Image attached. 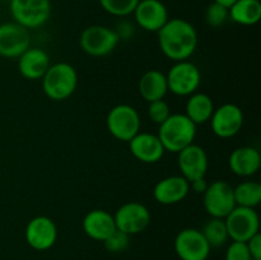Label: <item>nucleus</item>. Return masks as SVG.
I'll use <instances>...</instances> for the list:
<instances>
[{
    "label": "nucleus",
    "mask_w": 261,
    "mask_h": 260,
    "mask_svg": "<svg viewBox=\"0 0 261 260\" xmlns=\"http://www.w3.org/2000/svg\"><path fill=\"white\" fill-rule=\"evenodd\" d=\"M190 191V184L182 176H168L155 184L153 198L163 205H173L181 203Z\"/></svg>",
    "instance_id": "17"
},
{
    "label": "nucleus",
    "mask_w": 261,
    "mask_h": 260,
    "mask_svg": "<svg viewBox=\"0 0 261 260\" xmlns=\"http://www.w3.org/2000/svg\"><path fill=\"white\" fill-rule=\"evenodd\" d=\"M120 41L116 31L106 25H89L82 32L79 43L82 50L91 56L101 58L111 54Z\"/></svg>",
    "instance_id": "6"
},
{
    "label": "nucleus",
    "mask_w": 261,
    "mask_h": 260,
    "mask_svg": "<svg viewBox=\"0 0 261 260\" xmlns=\"http://www.w3.org/2000/svg\"><path fill=\"white\" fill-rule=\"evenodd\" d=\"M127 143L132 154L143 163H157L166 152L158 135L150 133H138Z\"/></svg>",
    "instance_id": "18"
},
{
    "label": "nucleus",
    "mask_w": 261,
    "mask_h": 260,
    "mask_svg": "<svg viewBox=\"0 0 261 260\" xmlns=\"http://www.w3.org/2000/svg\"><path fill=\"white\" fill-rule=\"evenodd\" d=\"M226 260H252L246 242L232 241L227 247Z\"/></svg>",
    "instance_id": "31"
},
{
    "label": "nucleus",
    "mask_w": 261,
    "mask_h": 260,
    "mask_svg": "<svg viewBox=\"0 0 261 260\" xmlns=\"http://www.w3.org/2000/svg\"><path fill=\"white\" fill-rule=\"evenodd\" d=\"M167 92V79L162 71L154 70V69L148 70L139 79V93L148 103L163 99Z\"/></svg>",
    "instance_id": "22"
},
{
    "label": "nucleus",
    "mask_w": 261,
    "mask_h": 260,
    "mask_svg": "<svg viewBox=\"0 0 261 260\" xmlns=\"http://www.w3.org/2000/svg\"><path fill=\"white\" fill-rule=\"evenodd\" d=\"M25 241L37 251H46L55 245L58 240V227L55 222L46 216L31 219L25 227Z\"/></svg>",
    "instance_id": "14"
},
{
    "label": "nucleus",
    "mask_w": 261,
    "mask_h": 260,
    "mask_svg": "<svg viewBox=\"0 0 261 260\" xmlns=\"http://www.w3.org/2000/svg\"><path fill=\"white\" fill-rule=\"evenodd\" d=\"M236 205L255 208L261 201V185L256 181H244L233 188Z\"/></svg>",
    "instance_id": "25"
},
{
    "label": "nucleus",
    "mask_w": 261,
    "mask_h": 260,
    "mask_svg": "<svg viewBox=\"0 0 261 260\" xmlns=\"http://www.w3.org/2000/svg\"><path fill=\"white\" fill-rule=\"evenodd\" d=\"M78 86V74L73 65L56 63L50 65L42 78L43 93L54 101L68 99Z\"/></svg>",
    "instance_id": "3"
},
{
    "label": "nucleus",
    "mask_w": 261,
    "mask_h": 260,
    "mask_svg": "<svg viewBox=\"0 0 261 260\" xmlns=\"http://www.w3.org/2000/svg\"><path fill=\"white\" fill-rule=\"evenodd\" d=\"M177 163L180 168L182 177L190 181L196 180V178L205 177L206 171H208V154L198 144H190L182 150L177 153Z\"/></svg>",
    "instance_id": "16"
},
{
    "label": "nucleus",
    "mask_w": 261,
    "mask_h": 260,
    "mask_svg": "<svg viewBox=\"0 0 261 260\" xmlns=\"http://www.w3.org/2000/svg\"><path fill=\"white\" fill-rule=\"evenodd\" d=\"M190 189L196 194H204L205 190L208 189L209 183L206 181L205 177H200V178H196V180L190 181Z\"/></svg>",
    "instance_id": "33"
},
{
    "label": "nucleus",
    "mask_w": 261,
    "mask_h": 260,
    "mask_svg": "<svg viewBox=\"0 0 261 260\" xmlns=\"http://www.w3.org/2000/svg\"><path fill=\"white\" fill-rule=\"evenodd\" d=\"M252 260H259V259H252Z\"/></svg>",
    "instance_id": "35"
},
{
    "label": "nucleus",
    "mask_w": 261,
    "mask_h": 260,
    "mask_svg": "<svg viewBox=\"0 0 261 260\" xmlns=\"http://www.w3.org/2000/svg\"><path fill=\"white\" fill-rule=\"evenodd\" d=\"M229 18L242 25H254L261 19L259 0H236L228 8Z\"/></svg>",
    "instance_id": "24"
},
{
    "label": "nucleus",
    "mask_w": 261,
    "mask_h": 260,
    "mask_svg": "<svg viewBox=\"0 0 261 260\" xmlns=\"http://www.w3.org/2000/svg\"><path fill=\"white\" fill-rule=\"evenodd\" d=\"M83 231L89 239L103 242L116 229L112 214L103 209H93L83 218Z\"/></svg>",
    "instance_id": "20"
},
{
    "label": "nucleus",
    "mask_w": 261,
    "mask_h": 260,
    "mask_svg": "<svg viewBox=\"0 0 261 260\" xmlns=\"http://www.w3.org/2000/svg\"><path fill=\"white\" fill-rule=\"evenodd\" d=\"M229 18L228 8L223 7V5L218 4V3L213 2L208 5L205 10V22L206 24L211 25L213 28L222 27L227 19Z\"/></svg>",
    "instance_id": "28"
},
{
    "label": "nucleus",
    "mask_w": 261,
    "mask_h": 260,
    "mask_svg": "<svg viewBox=\"0 0 261 260\" xmlns=\"http://www.w3.org/2000/svg\"><path fill=\"white\" fill-rule=\"evenodd\" d=\"M157 135L165 150L178 153L194 143L196 125L185 114H171L168 119L160 125Z\"/></svg>",
    "instance_id": "2"
},
{
    "label": "nucleus",
    "mask_w": 261,
    "mask_h": 260,
    "mask_svg": "<svg viewBox=\"0 0 261 260\" xmlns=\"http://www.w3.org/2000/svg\"><path fill=\"white\" fill-rule=\"evenodd\" d=\"M105 12L116 17H126L133 14L139 0H98Z\"/></svg>",
    "instance_id": "27"
},
{
    "label": "nucleus",
    "mask_w": 261,
    "mask_h": 260,
    "mask_svg": "<svg viewBox=\"0 0 261 260\" xmlns=\"http://www.w3.org/2000/svg\"><path fill=\"white\" fill-rule=\"evenodd\" d=\"M229 168L232 172L241 177H249L255 175L260 170L261 155L254 147H239L231 153L228 160Z\"/></svg>",
    "instance_id": "21"
},
{
    "label": "nucleus",
    "mask_w": 261,
    "mask_h": 260,
    "mask_svg": "<svg viewBox=\"0 0 261 260\" xmlns=\"http://www.w3.org/2000/svg\"><path fill=\"white\" fill-rule=\"evenodd\" d=\"M116 228L133 236L144 231L150 223V212L144 204L127 201L122 204L114 214Z\"/></svg>",
    "instance_id": "10"
},
{
    "label": "nucleus",
    "mask_w": 261,
    "mask_h": 260,
    "mask_svg": "<svg viewBox=\"0 0 261 260\" xmlns=\"http://www.w3.org/2000/svg\"><path fill=\"white\" fill-rule=\"evenodd\" d=\"M252 259L261 260V235L256 233L246 242Z\"/></svg>",
    "instance_id": "32"
},
{
    "label": "nucleus",
    "mask_w": 261,
    "mask_h": 260,
    "mask_svg": "<svg viewBox=\"0 0 261 260\" xmlns=\"http://www.w3.org/2000/svg\"><path fill=\"white\" fill-rule=\"evenodd\" d=\"M175 252L181 260H208L211 249L200 229L185 228L173 242Z\"/></svg>",
    "instance_id": "11"
},
{
    "label": "nucleus",
    "mask_w": 261,
    "mask_h": 260,
    "mask_svg": "<svg viewBox=\"0 0 261 260\" xmlns=\"http://www.w3.org/2000/svg\"><path fill=\"white\" fill-rule=\"evenodd\" d=\"M214 112V103L206 93H195L189 97L185 107V115L195 125L205 124L211 120Z\"/></svg>",
    "instance_id": "23"
},
{
    "label": "nucleus",
    "mask_w": 261,
    "mask_h": 260,
    "mask_svg": "<svg viewBox=\"0 0 261 260\" xmlns=\"http://www.w3.org/2000/svg\"><path fill=\"white\" fill-rule=\"evenodd\" d=\"M228 236L232 241L247 242L259 233L260 219L255 208L236 205L224 218Z\"/></svg>",
    "instance_id": "8"
},
{
    "label": "nucleus",
    "mask_w": 261,
    "mask_h": 260,
    "mask_svg": "<svg viewBox=\"0 0 261 260\" xmlns=\"http://www.w3.org/2000/svg\"><path fill=\"white\" fill-rule=\"evenodd\" d=\"M31 37L27 28L15 22L0 24V56L7 59L19 58L30 47Z\"/></svg>",
    "instance_id": "12"
},
{
    "label": "nucleus",
    "mask_w": 261,
    "mask_h": 260,
    "mask_svg": "<svg viewBox=\"0 0 261 260\" xmlns=\"http://www.w3.org/2000/svg\"><path fill=\"white\" fill-rule=\"evenodd\" d=\"M130 244V236L129 235L124 233L120 229H115L109 237L103 241V246L107 251L110 252H122L129 247Z\"/></svg>",
    "instance_id": "29"
},
{
    "label": "nucleus",
    "mask_w": 261,
    "mask_h": 260,
    "mask_svg": "<svg viewBox=\"0 0 261 260\" xmlns=\"http://www.w3.org/2000/svg\"><path fill=\"white\" fill-rule=\"evenodd\" d=\"M213 2L218 3V4L223 5V7H226V8H229L234 2H236V0H213Z\"/></svg>",
    "instance_id": "34"
},
{
    "label": "nucleus",
    "mask_w": 261,
    "mask_h": 260,
    "mask_svg": "<svg viewBox=\"0 0 261 260\" xmlns=\"http://www.w3.org/2000/svg\"><path fill=\"white\" fill-rule=\"evenodd\" d=\"M9 9L15 23L24 28L45 24L51 15L50 0H9Z\"/></svg>",
    "instance_id": "5"
},
{
    "label": "nucleus",
    "mask_w": 261,
    "mask_h": 260,
    "mask_svg": "<svg viewBox=\"0 0 261 260\" xmlns=\"http://www.w3.org/2000/svg\"><path fill=\"white\" fill-rule=\"evenodd\" d=\"M168 91L176 96H191L195 93L201 82V74L198 66L189 60L176 61L171 66L167 75Z\"/></svg>",
    "instance_id": "7"
},
{
    "label": "nucleus",
    "mask_w": 261,
    "mask_h": 260,
    "mask_svg": "<svg viewBox=\"0 0 261 260\" xmlns=\"http://www.w3.org/2000/svg\"><path fill=\"white\" fill-rule=\"evenodd\" d=\"M157 33L161 50L170 60H188L195 53L198 32L188 20L181 18L168 19Z\"/></svg>",
    "instance_id": "1"
},
{
    "label": "nucleus",
    "mask_w": 261,
    "mask_h": 260,
    "mask_svg": "<svg viewBox=\"0 0 261 260\" xmlns=\"http://www.w3.org/2000/svg\"><path fill=\"white\" fill-rule=\"evenodd\" d=\"M203 195L204 208L213 218H226L236 206L233 188L227 181L217 180L209 184Z\"/></svg>",
    "instance_id": "9"
},
{
    "label": "nucleus",
    "mask_w": 261,
    "mask_h": 260,
    "mask_svg": "<svg viewBox=\"0 0 261 260\" xmlns=\"http://www.w3.org/2000/svg\"><path fill=\"white\" fill-rule=\"evenodd\" d=\"M133 14L139 27L148 32H158L170 19L167 8L161 0H139Z\"/></svg>",
    "instance_id": "15"
},
{
    "label": "nucleus",
    "mask_w": 261,
    "mask_h": 260,
    "mask_svg": "<svg viewBox=\"0 0 261 260\" xmlns=\"http://www.w3.org/2000/svg\"><path fill=\"white\" fill-rule=\"evenodd\" d=\"M212 130L219 138H232L239 134L244 125V112L237 105L224 103L214 109L211 117Z\"/></svg>",
    "instance_id": "13"
},
{
    "label": "nucleus",
    "mask_w": 261,
    "mask_h": 260,
    "mask_svg": "<svg viewBox=\"0 0 261 260\" xmlns=\"http://www.w3.org/2000/svg\"><path fill=\"white\" fill-rule=\"evenodd\" d=\"M140 116L130 105H117L107 115V129L110 134L121 142H130L140 133Z\"/></svg>",
    "instance_id": "4"
},
{
    "label": "nucleus",
    "mask_w": 261,
    "mask_h": 260,
    "mask_svg": "<svg viewBox=\"0 0 261 260\" xmlns=\"http://www.w3.org/2000/svg\"><path fill=\"white\" fill-rule=\"evenodd\" d=\"M50 65L48 54L38 47H28L18 58V69H19L20 75L28 81L42 79Z\"/></svg>",
    "instance_id": "19"
},
{
    "label": "nucleus",
    "mask_w": 261,
    "mask_h": 260,
    "mask_svg": "<svg viewBox=\"0 0 261 260\" xmlns=\"http://www.w3.org/2000/svg\"><path fill=\"white\" fill-rule=\"evenodd\" d=\"M201 233L205 237L206 242L211 247H221L228 241V231H227L224 218H213L212 217L205 224H204Z\"/></svg>",
    "instance_id": "26"
},
{
    "label": "nucleus",
    "mask_w": 261,
    "mask_h": 260,
    "mask_svg": "<svg viewBox=\"0 0 261 260\" xmlns=\"http://www.w3.org/2000/svg\"><path fill=\"white\" fill-rule=\"evenodd\" d=\"M148 115H149V119L152 120L154 124L161 125L163 124L171 115V107L165 99H158V101L149 102V106H148Z\"/></svg>",
    "instance_id": "30"
}]
</instances>
